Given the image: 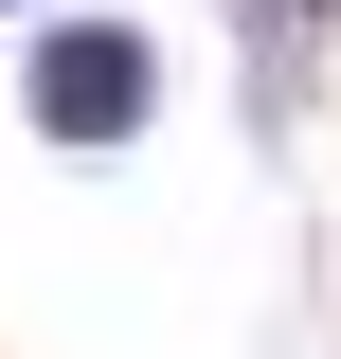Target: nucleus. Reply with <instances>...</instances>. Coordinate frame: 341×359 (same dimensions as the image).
<instances>
[{
  "label": "nucleus",
  "mask_w": 341,
  "mask_h": 359,
  "mask_svg": "<svg viewBox=\"0 0 341 359\" xmlns=\"http://www.w3.org/2000/svg\"><path fill=\"white\" fill-rule=\"evenodd\" d=\"M252 72H269V90L305 72V0H252Z\"/></svg>",
  "instance_id": "2"
},
{
  "label": "nucleus",
  "mask_w": 341,
  "mask_h": 359,
  "mask_svg": "<svg viewBox=\"0 0 341 359\" xmlns=\"http://www.w3.org/2000/svg\"><path fill=\"white\" fill-rule=\"evenodd\" d=\"M0 18H18V0H0Z\"/></svg>",
  "instance_id": "3"
},
{
  "label": "nucleus",
  "mask_w": 341,
  "mask_h": 359,
  "mask_svg": "<svg viewBox=\"0 0 341 359\" xmlns=\"http://www.w3.org/2000/svg\"><path fill=\"white\" fill-rule=\"evenodd\" d=\"M18 90H36V126H54V144H144V108H162V54H144L126 18H36Z\"/></svg>",
  "instance_id": "1"
}]
</instances>
